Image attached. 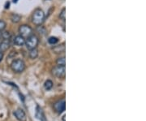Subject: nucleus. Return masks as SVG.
Here are the masks:
<instances>
[{"mask_svg": "<svg viewBox=\"0 0 146 121\" xmlns=\"http://www.w3.org/2000/svg\"><path fill=\"white\" fill-rule=\"evenodd\" d=\"M45 18L46 16L44 11L40 8H37L33 11V14L32 16V21L35 25L38 26V25H42V24L45 21Z\"/></svg>", "mask_w": 146, "mask_h": 121, "instance_id": "1", "label": "nucleus"}, {"mask_svg": "<svg viewBox=\"0 0 146 121\" xmlns=\"http://www.w3.org/2000/svg\"><path fill=\"white\" fill-rule=\"evenodd\" d=\"M11 68L16 73H21L25 69V63L22 59H15L11 63Z\"/></svg>", "mask_w": 146, "mask_h": 121, "instance_id": "2", "label": "nucleus"}, {"mask_svg": "<svg viewBox=\"0 0 146 121\" xmlns=\"http://www.w3.org/2000/svg\"><path fill=\"white\" fill-rule=\"evenodd\" d=\"M38 43H39V38L36 35L33 34V33L31 34L30 36H29L25 40V46L29 50L36 48Z\"/></svg>", "mask_w": 146, "mask_h": 121, "instance_id": "3", "label": "nucleus"}, {"mask_svg": "<svg viewBox=\"0 0 146 121\" xmlns=\"http://www.w3.org/2000/svg\"><path fill=\"white\" fill-rule=\"evenodd\" d=\"M52 74L56 76L58 78H65V75H66V68L65 66H60L57 65L52 69Z\"/></svg>", "mask_w": 146, "mask_h": 121, "instance_id": "4", "label": "nucleus"}, {"mask_svg": "<svg viewBox=\"0 0 146 121\" xmlns=\"http://www.w3.org/2000/svg\"><path fill=\"white\" fill-rule=\"evenodd\" d=\"M20 35L24 37H28L33 34V29L28 25H23L19 28Z\"/></svg>", "mask_w": 146, "mask_h": 121, "instance_id": "5", "label": "nucleus"}, {"mask_svg": "<svg viewBox=\"0 0 146 121\" xmlns=\"http://www.w3.org/2000/svg\"><path fill=\"white\" fill-rule=\"evenodd\" d=\"M54 108L55 111L57 113H58V114L63 113V111H65V109H66L65 99H61V100L58 101L57 102H55L54 104Z\"/></svg>", "mask_w": 146, "mask_h": 121, "instance_id": "6", "label": "nucleus"}, {"mask_svg": "<svg viewBox=\"0 0 146 121\" xmlns=\"http://www.w3.org/2000/svg\"><path fill=\"white\" fill-rule=\"evenodd\" d=\"M13 115L15 116L16 119L20 121H26V114L24 111V110H22L21 108L17 109L16 111L13 112Z\"/></svg>", "mask_w": 146, "mask_h": 121, "instance_id": "7", "label": "nucleus"}, {"mask_svg": "<svg viewBox=\"0 0 146 121\" xmlns=\"http://www.w3.org/2000/svg\"><path fill=\"white\" fill-rule=\"evenodd\" d=\"M36 119L39 120L40 121H47L44 112H43L42 109L39 106H36Z\"/></svg>", "mask_w": 146, "mask_h": 121, "instance_id": "8", "label": "nucleus"}, {"mask_svg": "<svg viewBox=\"0 0 146 121\" xmlns=\"http://www.w3.org/2000/svg\"><path fill=\"white\" fill-rule=\"evenodd\" d=\"M10 40H3L0 42V52H5L10 47Z\"/></svg>", "mask_w": 146, "mask_h": 121, "instance_id": "9", "label": "nucleus"}, {"mask_svg": "<svg viewBox=\"0 0 146 121\" xmlns=\"http://www.w3.org/2000/svg\"><path fill=\"white\" fill-rule=\"evenodd\" d=\"M13 42L16 46H18V47H23L25 45V37H22L21 35H18V36H16L14 40H13Z\"/></svg>", "mask_w": 146, "mask_h": 121, "instance_id": "10", "label": "nucleus"}, {"mask_svg": "<svg viewBox=\"0 0 146 121\" xmlns=\"http://www.w3.org/2000/svg\"><path fill=\"white\" fill-rule=\"evenodd\" d=\"M53 51L55 54H62V53L65 52V45H64V43L54 47L53 48Z\"/></svg>", "mask_w": 146, "mask_h": 121, "instance_id": "11", "label": "nucleus"}, {"mask_svg": "<svg viewBox=\"0 0 146 121\" xmlns=\"http://www.w3.org/2000/svg\"><path fill=\"white\" fill-rule=\"evenodd\" d=\"M29 58L32 59H36V57L38 56V51H37V49H36V48H34V49L29 50Z\"/></svg>", "mask_w": 146, "mask_h": 121, "instance_id": "12", "label": "nucleus"}, {"mask_svg": "<svg viewBox=\"0 0 146 121\" xmlns=\"http://www.w3.org/2000/svg\"><path fill=\"white\" fill-rule=\"evenodd\" d=\"M11 21L13 22V23H19L21 20V16L20 15H18V14H12L11 16Z\"/></svg>", "mask_w": 146, "mask_h": 121, "instance_id": "13", "label": "nucleus"}, {"mask_svg": "<svg viewBox=\"0 0 146 121\" xmlns=\"http://www.w3.org/2000/svg\"><path fill=\"white\" fill-rule=\"evenodd\" d=\"M36 32L39 33V34H41L42 36H44L46 33V29L44 28L42 25H38L37 28H36Z\"/></svg>", "mask_w": 146, "mask_h": 121, "instance_id": "14", "label": "nucleus"}, {"mask_svg": "<svg viewBox=\"0 0 146 121\" xmlns=\"http://www.w3.org/2000/svg\"><path fill=\"white\" fill-rule=\"evenodd\" d=\"M53 82L52 80H47L45 82V84H44V87H45V89L46 90H50L52 89L53 87Z\"/></svg>", "mask_w": 146, "mask_h": 121, "instance_id": "15", "label": "nucleus"}, {"mask_svg": "<svg viewBox=\"0 0 146 121\" xmlns=\"http://www.w3.org/2000/svg\"><path fill=\"white\" fill-rule=\"evenodd\" d=\"M1 37H2V38H3V40H10V33L7 31L3 32V33H1Z\"/></svg>", "mask_w": 146, "mask_h": 121, "instance_id": "16", "label": "nucleus"}, {"mask_svg": "<svg viewBox=\"0 0 146 121\" xmlns=\"http://www.w3.org/2000/svg\"><path fill=\"white\" fill-rule=\"evenodd\" d=\"M58 65H60V66H65V63H66V60H65V57H60L57 59L56 61Z\"/></svg>", "mask_w": 146, "mask_h": 121, "instance_id": "17", "label": "nucleus"}, {"mask_svg": "<svg viewBox=\"0 0 146 121\" xmlns=\"http://www.w3.org/2000/svg\"><path fill=\"white\" fill-rule=\"evenodd\" d=\"M59 18L61 20H63V21H65V19H66V8L65 7H63V9L61 10V11H60Z\"/></svg>", "mask_w": 146, "mask_h": 121, "instance_id": "18", "label": "nucleus"}, {"mask_svg": "<svg viewBox=\"0 0 146 121\" xmlns=\"http://www.w3.org/2000/svg\"><path fill=\"white\" fill-rule=\"evenodd\" d=\"M58 42V39L56 37H50L49 39H48V42L51 45H54L56 44L57 42Z\"/></svg>", "mask_w": 146, "mask_h": 121, "instance_id": "19", "label": "nucleus"}, {"mask_svg": "<svg viewBox=\"0 0 146 121\" xmlns=\"http://www.w3.org/2000/svg\"><path fill=\"white\" fill-rule=\"evenodd\" d=\"M6 27H7V24H6L5 21L0 20V32L3 31L6 29Z\"/></svg>", "mask_w": 146, "mask_h": 121, "instance_id": "20", "label": "nucleus"}, {"mask_svg": "<svg viewBox=\"0 0 146 121\" xmlns=\"http://www.w3.org/2000/svg\"><path fill=\"white\" fill-rule=\"evenodd\" d=\"M3 58V53L0 52V62L2 61V59Z\"/></svg>", "mask_w": 146, "mask_h": 121, "instance_id": "21", "label": "nucleus"}, {"mask_svg": "<svg viewBox=\"0 0 146 121\" xmlns=\"http://www.w3.org/2000/svg\"><path fill=\"white\" fill-rule=\"evenodd\" d=\"M9 5H10V3H7V4H6V7H5L6 9L9 8Z\"/></svg>", "mask_w": 146, "mask_h": 121, "instance_id": "22", "label": "nucleus"}, {"mask_svg": "<svg viewBox=\"0 0 146 121\" xmlns=\"http://www.w3.org/2000/svg\"><path fill=\"white\" fill-rule=\"evenodd\" d=\"M63 121H65V116H63Z\"/></svg>", "mask_w": 146, "mask_h": 121, "instance_id": "23", "label": "nucleus"}, {"mask_svg": "<svg viewBox=\"0 0 146 121\" xmlns=\"http://www.w3.org/2000/svg\"><path fill=\"white\" fill-rule=\"evenodd\" d=\"M17 1H18V0H13V2H14V3H16Z\"/></svg>", "mask_w": 146, "mask_h": 121, "instance_id": "24", "label": "nucleus"}, {"mask_svg": "<svg viewBox=\"0 0 146 121\" xmlns=\"http://www.w3.org/2000/svg\"><path fill=\"white\" fill-rule=\"evenodd\" d=\"M0 38H1V32H0Z\"/></svg>", "mask_w": 146, "mask_h": 121, "instance_id": "25", "label": "nucleus"}]
</instances>
